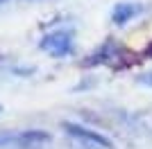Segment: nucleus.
I'll return each mask as SVG.
<instances>
[{
    "label": "nucleus",
    "instance_id": "f257e3e1",
    "mask_svg": "<svg viewBox=\"0 0 152 149\" xmlns=\"http://www.w3.org/2000/svg\"><path fill=\"white\" fill-rule=\"evenodd\" d=\"M50 140L45 131H18V133H0V147H20V149H34L43 147Z\"/></svg>",
    "mask_w": 152,
    "mask_h": 149
},
{
    "label": "nucleus",
    "instance_id": "f03ea898",
    "mask_svg": "<svg viewBox=\"0 0 152 149\" xmlns=\"http://www.w3.org/2000/svg\"><path fill=\"white\" fill-rule=\"evenodd\" d=\"M64 129L68 131L75 140H80L84 147H93V149H111V147H114L109 138H104L102 133H98V131H93V129H86V127H82V124L66 122V124H64Z\"/></svg>",
    "mask_w": 152,
    "mask_h": 149
},
{
    "label": "nucleus",
    "instance_id": "7ed1b4c3",
    "mask_svg": "<svg viewBox=\"0 0 152 149\" xmlns=\"http://www.w3.org/2000/svg\"><path fill=\"white\" fill-rule=\"evenodd\" d=\"M39 45H41V50H45V52H50V54H55V56H66L70 52V48H73V34H70L68 30L52 32V34H48Z\"/></svg>",
    "mask_w": 152,
    "mask_h": 149
},
{
    "label": "nucleus",
    "instance_id": "20e7f679",
    "mask_svg": "<svg viewBox=\"0 0 152 149\" xmlns=\"http://www.w3.org/2000/svg\"><path fill=\"white\" fill-rule=\"evenodd\" d=\"M141 12H143V7L136 5V2H121V5H116L114 14H111V18H114L116 25H125L127 20L136 18Z\"/></svg>",
    "mask_w": 152,
    "mask_h": 149
},
{
    "label": "nucleus",
    "instance_id": "39448f33",
    "mask_svg": "<svg viewBox=\"0 0 152 149\" xmlns=\"http://www.w3.org/2000/svg\"><path fill=\"white\" fill-rule=\"evenodd\" d=\"M141 84H145V86H150L152 88V72H145V74H143V77H141Z\"/></svg>",
    "mask_w": 152,
    "mask_h": 149
},
{
    "label": "nucleus",
    "instance_id": "423d86ee",
    "mask_svg": "<svg viewBox=\"0 0 152 149\" xmlns=\"http://www.w3.org/2000/svg\"><path fill=\"white\" fill-rule=\"evenodd\" d=\"M148 52H150V54H152V45H150V48H148Z\"/></svg>",
    "mask_w": 152,
    "mask_h": 149
},
{
    "label": "nucleus",
    "instance_id": "0eeeda50",
    "mask_svg": "<svg viewBox=\"0 0 152 149\" xmlns=\"http://www.w3.org/2000/svg\"><path fill=\"white\" fill-rule=\"evenodd\" d=\"M2 2H7V0H0V5H2Z\"/></svg>",
    "mask_w": 152,
    "mask_h": 149
}]
</instances>
